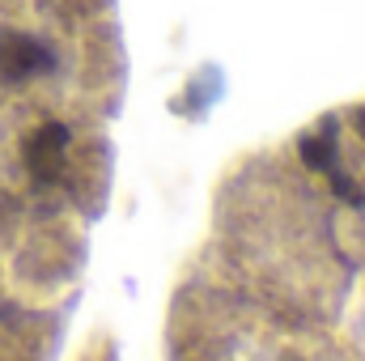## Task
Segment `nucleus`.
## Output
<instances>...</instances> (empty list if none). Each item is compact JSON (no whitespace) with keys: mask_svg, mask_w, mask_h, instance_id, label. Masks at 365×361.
Segmentation results:
<instances>
[{"mask_svg":"<svg viewBox=\"0 0 365 361\" xmlns=\"http://www.w3.org/2000/svg\"><path fill=\"white\" fill-rule=\"evenodd\" d=\"M106 0H0V238L30 213L93 200L110 81ZM0 306V361H17Z\"/></svg>","mask_w":365,"mask_h":361,"instance_id":"f257e3e1","label":"nucleus"}]
</instances>
